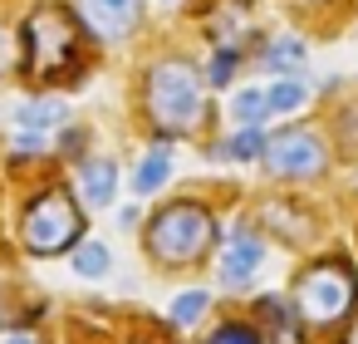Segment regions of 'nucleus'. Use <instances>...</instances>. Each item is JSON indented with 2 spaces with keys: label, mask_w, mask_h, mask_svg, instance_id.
Wrapping results in <instances>:
<instances>
[{
  "label": "nucleus",
  "mask_w": 358,
  "mask_h": 344,
  "mask_svg": "<svg viewBox=\"0 0 358 344\" xmlns=\"http://www.w3.org/2000/svg\"><path fill=\"white\" fill-rule=\"evenodd\" d=\"M211 241H216V221H211V212L196 207V202H172V207H162V212L152 216V226H148V251H152L157 261H167V266L196 261L201 251H211Z\"/></svg>",
  "instance_id": "nucleus-1"
},
{
  "label": "nucleus",
  "mask_w": 358,
  "mask_h": 344,
  "mask_svg": "<svg viewBox=\"0 0 358 344\" xmlns=\"http://www.w3.org/2000/svg\"><path fill=\"white\" fill-rule=\"evenodd\" d=\"M148 109H152V118H157L167 133H192V128H201L206 104H201L196 74H192L182 60L157 64V69L148 74Z\"/></svg>",
  "instance_id": "nucleus-2"
},
{
  "label": "nucleus",
  "mask_w": 358,
  "mask_h": 344,
  "mask_svg": "<svg viewBox=\"0 0 358 344\" xmlns=\"http://www.w3.org/2000/svg\"><path fill=\"white\" fill-rule=\"evenodd\" d=\"M353 300H358V280H353V270L343 261H319L294 285V310L309 324H319V329L324 324H338L353 310Z\"/></svg>",
  "instance_id": "nucleus-3"
},
{
  "label": "nucleus",
  "mask_w": 358,
  "mask_h": 344,
  "mask_svg": "<svg viewBox=\"0 0 358 344\" xmlns=\"http://www.w3.org/2000/svg\"><path fill=\"white\" fill-rule=\"evenodd\" d=\"M74 45L79 30L59 6H45L25 20V69L30 74H59L74 64Z\"/></svg>",
  "instance_id": "nucleus-4"
},
{
  "label": "nucleus",
  "mask_w": 358,
  "mask_h": 344,
  "mask_svg": "<svg viewBox=\"0 0 358 344\" xmlns=\"http://www.w3.org/2000/svg\"><path fill=\"white\" fill-rule=\"evenodd\" d=\"M74 236H79V207L69 202V192H45L25 212V246L35 256H55L74 246Z\"/></svg>",
  "instance_id": "nucleus-5"
},
{
  "label": "nucleus",
  "mask_w": 358,
  "mask_h": 344,
  "mask_svg": "<svg viewBox=\"0 0 358 344\" xmlns=\"http://www.w3.org/2000/svg\"><path fill=\"white\" fill-rule=\"evenodd\" d=\"M260 158L275 177H314V172H324V138L309 128H285L280 138L265 143Z\"/></svg>",
  "instance_id": "nucleus-6"
},
{
  "label": "nucleus",
  "mask_w": 358,
  "mask_h": 344,
  "mask_svg": "<svg viewBox=\"0 0 358 344\" xmlns=\"http://www.w3.org/2000/svg\"><path fill=\"white\" fill-rule=\"evenodd\" d=\"M79 15H84V25H89L94 35L118 40V35H128V30L138 25L143 0H79Z\"/></svg>",
  "instance_id": "nucleus-7"
},
{
  "label": "nucleus",
  "mask_w": 358,
  "mask_h": 344,
  "mask_svg": "<svg viewBox=\"0 0 358 344\" xmlns=\"http://www.w3.org/2000/svg\"><path fill=\"white\" fill-rule=\"evenodd\" d=\"M260 261H265L260 236L245 231V226H236V231L226 236V251H221V280H226V285H245V280L260 270Z\"/></svg>",
  "instance_id": "nucleus-8"
},
{
  "label": "nucleus",
  "mask_w": 358,
  "mask_h": 344,
  "mask_svg": "<svg viewBox=\"0 0 358 344\" xmlns=\"http://www.w3.org/2000/svg\"><path fill=\"white\" fill-rule=\"evenodd\" d=\"M113 187H118V167L113 163H84L79 167V197H84V207H108Z\"/></svg>",
  "instance_id": "nucleus-9"
},
{
  "label": "nucleus",
  "mask_w": 358,
  "mask_h": 344,
  "mask_svg": "<svg viewBox=\"0 0 358 344\" xmlns=\"http://www.w3.org/2000/svg\"><path fill=\"white\" fill-rule=\"evenodd\" d=\"M167 172H172V153H167V138L143 158V167H138V177H133V192L138 197H152L162 182H167Z\"/></svg>",
  "instance_id": "nucleus-10"
},
{
  "label": "nucleus",
  "mask_w": 358,
  "mask_h": 344,
  "mask_svg": "<svg viewBox=\"0 0 358 344\" xmlns=\"http://www.w3.org/2000/svg\"><path fill=\"white\" fill-rule=\"evenodd\" d=\"M265 113H270V99H265V89H241V94H236V104H231V118H236L241 128H255Z\"/></svg>",
  "instance_id": "nucleus-11"
},
{
  "label": "nucleus",
  "mask_w": 358,
  "mask_h": 344,
  "mask_svg": "<svg viewBox=\"0 0 358 344\" xmlns=\"http://www.w3.org/2000/svg\"><path fill=\"white\" fill-rule=\"evenodd\" d=\"M265 153V138L255 133V128H236L226 143H221V158H236V163H250V158H260Z\"/></svg>",
  "instance_id": "nucleus-12"
},
{
  "label": "nucleus",
  "mask_w": 358,
  "mask_h": 344,
  "mask_svg": "<svg viewBox=\"0 0 358 344\" xmlns=\"http://www.w3.org/2000/svg\"><path fill=\"white\" fill-rule=\"evenodd\" d=\"M69 118V109L59 104V99H45V104H25L20 109V123L25 128H55V123H64Z\"/></svg>",
  "instance_id": "nucleus-13"
},
{
  "label": "nucleus",
  "mask_w": 358,
  "mask_h": 344,
  "mask_svg": "<svg viewBox=\"0 0 358 344\" xmlns=\"http://www.w3.org/2000/svg\"><path fill=\"white\" fill-rule=\"evenodd\" d=\"M74 270L89 275V280L108 275V246H103V241H84V246L74 251Z\"/></svg>",
  "instance_id": "nucleus-14"
},
{
  "label": "nucleus",
  "mask_w": 358,
  "mask_h": 344,
  "mask_svg": "<svg viewBox=\"0 0 358 344\" xmlns=\"http://www.w3.org/2000/svg\"><path fill=\"white\" fill-rule=\"evenodd\" d=\"M265 64H270L275 74H280V69L289 74V69H299V64H304V45H299V40H270Z\"/></svg>",
  "instance_id": "nucleus-15"
},
{
  "label": "nucleus",
  "mask_w": 358,
  "mask_h": 344,
  "mask_svg": "<svg viewBox=\"0 0 358 344\" xmlns=\"http://www.w3.org/2000/svg\"><path fill=\"white\" fill-rule=\"evenodd\" d=\"M265 99H270V113H294L304 104V84L299 79H280L275 89H265Z\"/></svg>",
  "instance_id": "nucleus-16"
},
{
  "label": "nucleus",
  "mask_w": 358,
  "mask_h": 344,
  "mask_svg": "<svg viewBox=\"0 0 358 344\" xmlns=\"http://www.w3.org/2000/svg\"><path fill=\"white\" fill-rule=\"evenodd\" d=\"M206 305H211L206 290H182V295L172 300V319H177V324H196V319L206 315Z\"/></svg>",
  "instance_id": "nucleus-17"
},
{
  "label": "nucleus",
  "mask_w": 358,
  "mask_h": 344,
  "mask_svg": "<svg viewBox=\"0 0 358 344\" xmlns=\"http://www.w3.org/2000/svg\"><path fill=\"white\" fill-rule=\"evenodd\" d=\"M206 344H260V334L250 324H221V329L206 334Z\"/></svg>",
  "instance_id": "nucleus-18"
},
{
  "label": "nucleus",
  "mask_w": 358,
  "mask_h": 344,
  "mask_svg": "<svg viewBox=\"0 0 358 344\" xmlns=\"http://www.w3.org/2000/svg\"><path fill=\"white\" fill-rule=\"evenodd\" d=\"M231 69H236V50H216V60H211V84H231Z\"/></svg>",
  "instance_id": "nucleus-19"
},
{
  "label": "nucleus",
  "mask_w": 358,
  "mask_h": 344,
  "mask_svg": "<svg viewBox=\"0 0 358 344\" xmlns=\"http://www.w3.org/2000/svg\"><path fill=\"white\" fill-rule=\"evenodd\" d=\"M40 148H45V143H40L35 133H20V153H40Z\"/></svg>",
  "instance_id": "nucleus-20"
},
{
  "label": "nucleus",
  "mask_w": 358,
  "mask_h": 344,
  "mask_svg": "<svg viewBox=\"0 0 358 344\" xmlns=\"http://www.w3.org/2000/svg\"><path fill=\"white\" fill-rule=\"evenodd\" d=\"M10 344H30V339H25V334H15V339H10Z\"/></svg>",
  "instance_id": "nucleus-21"
},
{
  "label": "nucleus",
  "mask_w": 358,
  "mask_h": 344,
  "mask_svg": "<svg viewBox=\"0 0 358 344\" xmlns=\"http://www.w3.org/2000/svg\"><path fill=\"white\" fill-rule=\"evenodd\" d=\"M348 344H358V329H353V334H348Z\"/></svg>",
  "instance_id": "nucleus-22"
}]
</instances>
